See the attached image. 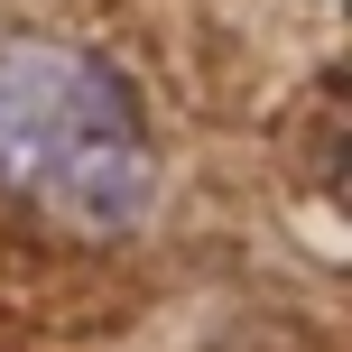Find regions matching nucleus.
<instances>
[{"mask_svg": "<svg viewBox=\"0 0 352 352\" xmlns=\"http://www.w3.org/2000/svg\"><path fill=\"white\" fill-rule=\"evenodd\" d=\"M0 195L65 232H130L158 195L148 111L74 37H0Z\"/></svg>", "mask_w": 352, "mask_h": 352, "instance_id": "f257e3e1", "label": "nucleus"}]
</instances>
